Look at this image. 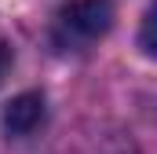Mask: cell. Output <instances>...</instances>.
<instances>
[{"label":"cell","mask_w":157,"mask_h":154,"mask_svg":"<svg viewBox=\"0 0 157 154\" xmlns=\"http://www.w3.org/2000/svg\"><path fill=\"white\" fill-rule=\"evenodd\" d=\"M7 70H11V44H7V40L0 37V84H4Z\"/></svg>","instance_id":"5b68a950"},{"label":"cell","mask_w":157,"mask_h":154,"mask_svg":"<svg viewBox=\"0 0 157 154\" xmlns=\"http://www.w3.org/2000/svg\"><path fill=\"white\" fill-rule=\"evenodd\" d=\"M48 117V107H44V95L40 92H22L15 95L7 107H4V132L15 136V140H26L33 136Z\"/></svg>","instance_id":"7a4b0ae2"},{"label":"cell","mask_w":157,"mask_h":154,"mask_svg":"<svg viewBox=\"0 0 157 154\" xmlns=\"http://www.w3.org/2000/svg\"><path fill=\"white\" fill-rule=\"evenodd\" d=\"M113 26L110 0H70L51 18V44L59 51H84Z\"/></svg>","instance_id":"6da1fadb"},{"label":"cell","mask_w":157,"mask_h":154,"mask_svg":"<svg viewBox=\"0 0 157 154\" xmlns=\"http://www.w3.org/2000/svg\"><path fill=\"white\" fill-rule=\"evenodd\" d=\"M139 48L157 59V0L146 7V15H143V26H139Z\"/></svg>","instance_id":"3957f363"},{"label":"cell","mask_w":157,"mask_h":154,"mask_svg":"<svg viewBox=\"0 0 157 154\" xmlns=\"http://www.w3.org/2000/svg\"><path fill=\"white\" fill-rule=\"evenodd\" d=\"M80 154H128V147L121 143L117 136H99V140H91Z\"/></svg>","instance_id":"277c9868"}]
</instances>
